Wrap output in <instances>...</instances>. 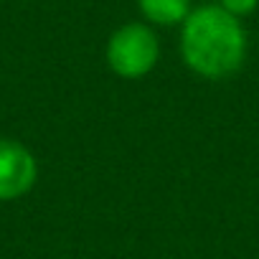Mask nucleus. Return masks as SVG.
Returning <instances> with one entry per match:
<instances>
[{
  "label": "nucleus",
  "instance_id": "nucleus-1",
  "mask_svg": "<svg viewBox=\"0 0 259 259\" xmlns=\"http://www.w3.org/2000/svg\"><path fill=\"white\" fill-rule=\"evenodd\" d=\"M181 54L198 76L226 79L246 59V31L221 6H201L181 26Z\"/></svg>",
  "mask_w": 259,
  "mask_h": 259
},
{
  "label": "nucleus",
  "instance_id": "nucleus-2",
  "mask_svg": "<svg viewBox=\"0 0 259 259\" xmlns=\"http://www.w3.org/2000/svg\"><path fill=\"white\" fill-rule=\"evenodd\" d=\"M160 44L150 26L127 23L107 41V64L122 79H140L158 64Z\"/></svg>",
  "mask_w": 259,
  "mask_h": 259
},
{
  "label": "nucleus",
  "instance_id": "nucleus-3",
  "mask_svg": "<svg viewBox=\"0 0 259 259\" xmlns=\"http://www.w3.org/2000/svg\"><path fill=\"white\" fill-rule=\"evenodd\" d=\"M38 178L33 153L18 140L0 138V201L26 196Z\"/></svg>",
  "mask_w": 259,
  "mask_h": 259
},
{
  "label": "nucleus",
  "instance_id": "nucleus-4",
  "mask_svg": "<svg viewBox=\"0 0 259 259\" xmlns=\"http://www.w3.org/2000/svg\"><path fill=\"white\" fill-rule=\"evenodd\" d=\"M138 8L155 26H183L191 16V0H138Z\"/></svg>",
  "mask_w": 259,
  "mask_h": 259
},
{
  "label": "nucleus",
  "instance_id": "nucleus-5",
  "mask_svg": "<svg viewBox=\"0 0 259 259\" xmlns=\"http://www.w3.org/2000/svg\"><path fill=\"white\" fill-rule=\"evenodd\" d=\"M219 6L226 13H231L234 18H244V16H249V13L256 11L259 0H219Z\"/></svg>",
  "mask_w": 259,
  "mask_h": 259
}]
</instances>
